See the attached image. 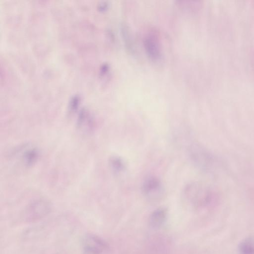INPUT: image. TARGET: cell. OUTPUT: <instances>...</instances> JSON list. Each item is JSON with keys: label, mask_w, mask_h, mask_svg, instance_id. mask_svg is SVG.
<instances>
[{"label": "cell", "mask_w": 254, "mask_h": 254, "mask_svg": "<svg viewBox=\"0 0 254 254\" xmlns=\"http://www.w3.org/2000/svg\"><path fill=\"white\" fill-rule=\"evenodd\" d=\"M184 196L189 205L196 209L210 205L217 197L210 188L197 183L187 185L184 189Z\"/></svg>", "instance_id": "6da1fadb"}, {"label": "cell", "mask_w": 254, "mask_h": 254, "mask_svg": "<svg viewBox=\"0 0 254 254\" xmlns=\"http://www.w3.org/2000/svg\"><path fill=\"white\" fill-rule=\"evenodd\" d=\"M188 153L192 163L203 171L214 173L220 169L221 164L218 157L198 144H191Z\"/></svg>", "instance_id": "7a4b0ae2"}, {"label": "cell", "mask_w": 254, "mask_h": 254, "mask_svg": "<svg viewBox=\"0 0 254 254\" xmlns=\"http://www.w3.org/2000/svg\"><path fill=\"white\" fill-rule=\"evenodd\" d=\"M82 250L85 254H104L109 249V245L100 237L88 233L82 239Z\"/></svg>", "instance_id": "3957f363"}, {"label": "cell", "mask_w": 254, "mask_h": 254, "mask_svg": "<svg viewBox=\"0 0 254 254\" xmlns=\"http://www.w3.org/2000/svg\"><path fill=\"white\" fill-rule=\"evenodd\" d=\"M144 48L148 58L152 62L158 61L161 57L162 52L160 38L154 30L148 32L143 39Z\"/></svg>", "instance_id": "277c9868"}, {"label": "cell", "mask_w": 254, "mask_h": 254, "mask_svg": "<svg viewBox=\"0 0 254 254\" xmlns=\"http://www.w3.org/2000/svg\"><path fill=\"white\" fill-rule=\"evenodd\" d=\"M141 190L144 196L152 201L159 200L164 193L161 181L154 176H149L145 179L142 183Z\"/></svg>", "instance_id": "5b68a950"}, {"label": "cell", "mask_w": 254, "mask_h": 254, "mask_svg": "<svg viewBox=\"0 0 254 254\" xmlns=\"http://www.w3.org/2000/svg\"><path fill=\"white\" fill-rule=\"evenodd\" d=\"M51 210V205L47 200L38 199L32 202L26 210V217L28 221L40 220L47 216Z\"/></svg>", "instance_id": "8992f818"}, {"label": "cell", "mask_w": 254, "mask_h": 254, "mask_svg": "<svg viewBox=\"0 0 254 254\" xmlns=\"http://www.w3.org/2000/svg\"><path fill=\"white\" fill-rule=\"evenodd\" d=\"M168 217V210L164 207L154 210L149 217V225L153 230L161 229L166 223Z\"/></svg>", "instance_id": "52a82bcc"}, {"label": "cell", "mask_w": 254, "mask_h": 254, "mask_svg": "<svg viewBox=\"0 0 254 254\" xmlns=\"http://www.w3.org/2000/svg\"><path fill=\"white\" fill-rule=\"evenodd\" d=\"M88 111L83 108L81 109L78 113L77 119V126L80 128L83 126L91 129L92 127L93 123Z\"/></svg>", "instance_id": "ba28073f"}, {"label": "cell", "mask_w": 254, "mask_h": 254, "mask_svg": "<svg viewBox=\"0 0 254 254\" xmlns=\"http://www.w3.org/2000/svg\"><path fill=\"white\" fill-rule=\"evenodd\" d=\"M121 30L126 48L130 52L133 53L134 52V45L128 26L126 24H122Z\"/></svg>", "instance_id": "9c48e42d"}, {"label": "cell", "mask_w": 254, "mask_h": 254, "mask_svg": "<svg viewBox=\"0 0 254 254\" xmlns=\"http://www.w3.org/2000/svg\"><path fill=\"white\" fill-rule=\"evenodd\" d=\"M109 163L110 168L116 174H119L125 170V164L122 159L119 157H111Z\"/></svg>", "instance_id": "30bf717a"}, {"label": "cell", "mask_w": 254, "mask_h": 254, "mask_svg": "<svg viewBox=\"0 0 254 254\" xmlns=\"http://www.w3.org/2000/svg\"><path fill=\"white\" fill-rule=\"evenodd\" d=\"M239 254H254V240L247 238L243 240L238 247Z\"/></svg>", "instance_id": "8fae6325"}, {"label": "cell", "mask_w": 254, "mask_h": 254, "mask_svg": "<svg viewBox=\"0 0 254 254\" xmlns=\"http://www.w3.org/2000/svg\"><path fill=\"white\" fill-rule=\"evenodd\" d=\"M39 157V151L36 148L30 149L25 151L23 154V161L27 166L33 165Z\"/></svg>", "instance_id": "7c38bea8"}, {"label": "cell", "mask_w": 254, "mask_h": 254, "mask_svg": "<svg viewBox=\"0 0 254 254\" xmlns=\"http://www.w3.org/2000/svg\"><path fill=\"white\" fill-rule=\"evenodd\" d=\"M80 102V97L78 95H73L68 103V111L70 113H73L76 112L79 107Z\"/></svg>", "instance_id": "4fadbf2b"}, {"label": "cell", "mask_w": 254, "mask_h": 254, "mask_svg": "<svg viewBox=\"0 0 254 254\" xmlns=\"http://www.w3.org/2000/svg\"><path fill=\"white\" fill-rule=\"evenodd\" d=\"M109 7V4L107 1H102L98 6L99 10L101 12L106 11Z\"/></svg>", "instance_id": "5bb4252c"}, {"label": "cell", "mask_w": 254, "mask_h": 254, "mask_svg": "<svg viewBox=\"0 0 254 254\" xmlns=\"http://www.w3.org/2000/svg\"><path fill=\"white\" fill-rule=\"evenodd\" d=\"M109 66L108 64H103L101 69V72L102 75L105 74L109 70Z\"/></svg>", "instance_id": "9a60e30c"}]
</instances>
